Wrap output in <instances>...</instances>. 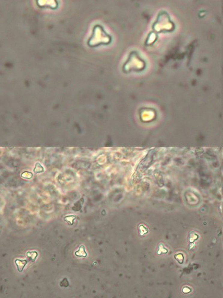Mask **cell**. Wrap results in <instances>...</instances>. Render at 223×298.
Here are the masks:
<instances>
[{"mask_svg": "<svg viewBox=\"0 0 223 298\" xmlns=\"http://www.w3.org/2000/svg\"><path fill=\"white\" fill-rule=\"evenodd\" d=\"M28 260H19V259H17V260H15V263L16 264L17 266V270L20 272H22L24 268L25 267V266H26V264H27L28 263Z\"/></svg>", "mask_w": 223, "mask_h": 298, "instance_id": "1", "label": "cell"}, {"mask_svg": "<svg viewBox=\"0 0 223 298\" xmlns=\"http://www.w3.org/2000/svg\"><path fill=\"white\" fill-rule=\"evenodd\" d=\"M75 255L77 257H86L87 256L86 252L85 251V248L83 245H80L79 248V250L75 252Z\"/></svg>", "mask_w": 223, "mask_h": 298, "instance_id": "2", "label": "cell"}, {"mask_svg": "<svg viewBox=\"0 0 223 298\" xmlns=\"http://www.w3.org/2000/svg\"><path fill=\"white\" fill-rule=\"evenodd\" d=\"M26 255L27 256V260L28 261L35 262L36 257L38 256V253L36 251H28Z\"/></svg>", "mask_w": 223, "mask_h": 298, "instance_id": "3", "label": "cell"}, {"mask_svg": "<svg viewBox=\"0 0 223 298\" xmlns=\"http://www.w3.org/2000/svg\"><path fill=\"white\" fill-rule=\"evenodd\" d=\"M76 218V216L74 215L66 216L64 217V220L69 225H72L74 223V220Z\"/></svg>", "mask_w": 223, "mask_h": 298, "instance_id": "4", "label": "cell"}]
</instances>
